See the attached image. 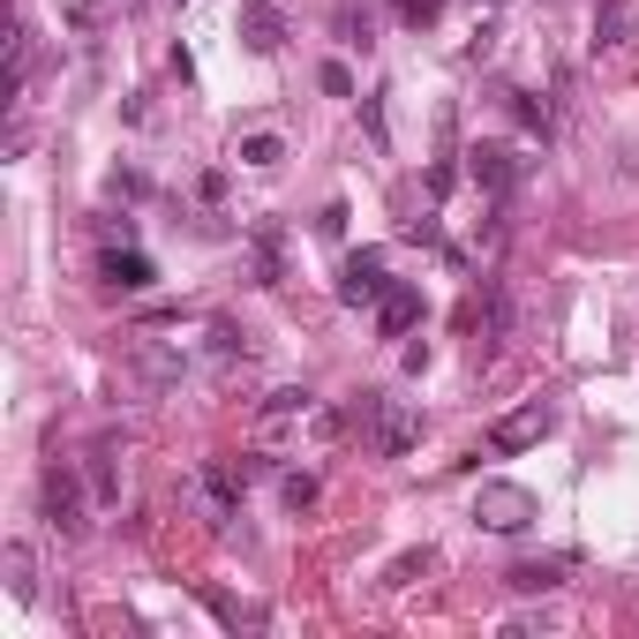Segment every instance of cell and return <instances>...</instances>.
Wrapping results in <instances>:
<instances>
[{
	"label": "cell",
	"instance_id": "e0dca14e",
	"mask_svg": "<svg viewBox=\"0 0 639 639\" xmlns=\"http://www.w3.org/2000/svg\"><path fill=\"white\" fill-rule=\"evenodd\" d=\"M143 377L151 383H181V354H173V346H143Z\"/></svg>",
	"mask_w": 639,
	"mask_h": 639
},
{
	"label": "cell",
	"instance_id": "ac0fdd59",
	"mask_svg": "<svg viewBox=\"0 0 639 639\" xmlns=\"http://www.w3.org/2000/svg\"><path fill=\"white\" fill-rule=\"evenodd\" d=\"M279 497H286V511H308V505H316V474H286Z\"/></svg>",
	"mask_w": 639,
	"mask_h": 639
},
{
	"label": "cell",
	"instance_id": "44dd1931",
	"mask_svg": "<svg viewBox=\"0 0 639 639\" xmlns=\"http://www.w3.org/2000/svg\"><path fill=\"white\" fill-rule=\"evenodd\" d=\"M414 572H429V550L399 556V564H391V587H414Z\"/></svg>",
	"mask_w": 639,
	"mask_h": 639
},
{
	"label": "cell",
	"instance_id": "ffe728a7",
	"mask_svg": "<svg viewBox=\"0 0 639 639\" xmlns=\"http://www.w3.org/2000/svg\"><path fill=\"white\" fill-rule=\"evenodd\" d=\"M436 15H444V0H399V23H407V31H429Z\"/></svg>",
	"mask_w": 639,
	"mask_h": 639
},
{
	"label": "cell",
	"instance_id": "8fae6325",
	"mask_svg": "<svg viewBox=\"0 0 639 639\" xmlns=\"http://www.w3.org/2000/svg\"><path fill=\"white\" fill-rule=\"evenodd\" d=\"M505 587L511 595H550V587H564V564H511Z\"/></svg>",
	"mask_w": 639,
	"mask_h": 639
},
{
	"label": "cell",
	"instance_id": "7a4b0ae2",
	"mask_svg": "<svg viewBox=\"0 0 639 639\" xmlns=\"http://www.w3.org/2000/svg\"><path fill=\"white\" fill-rule=\"evenodd\" d=\"M534 519H542V497H534V489H519V481H481L474 527H489V534H527Z\"/></svg>",
	"mask_w": 639,
	"mask_h": 639
},
{
	"label": "cell",
	"instance_id": "5b68a950",
	"mask_svg": "<svg viewBox=\"0 0 639 639\" xmlns=\"http://www.w3.org/2000/svg\"><path fill=\"white\" fill-rule=\"evenodd\" d=\"M332 294H339L346 308H377V301L391 294V271H383V256H377V249L346 256V263H339V286H332Z\"/></svg>",
	"mask_w": 639,
	"mask_h": 639
},
{
	"label": "cell",
	"instance_id": "5bb4252c",
	"mask_svg": "<svg viewBox=\"0 0 639 639\" xmlns=\"http://www.w3.org/2000/svg\"><path fill=\"white\" fill-rule=\"evenodd\" d=\"M511 98V113H519V128H527V136H542V143H550V106H542V98H534V90H505Z\"/></svg>",
	"mask_w": 639,
	"mask_h": 639
},
{
	"label": "cell",
	"instance_id": "ba28073f",
	"mask_svg": "<svg viewBox=\"0 0 639 639\" xmlns=\"http://www.w3.org/2000/svg\"><path fill=\"white\" fill-rule=\"evenodd\" d=\"M98 279L121 286V294H143V286L159 279V263H151L143 249H106V256H98Z\"/></svg>",
	"mask_w": 639,
	"mask_h": 639
},
{
	"label": "cell",
	"instance_id": "4fadbf2b",
	"mask_svg": "<svg viewBox=\"0 0 639 639\" xmlns=\"http://www.w3.org/2000/svg\"><path fill=\"white\" fill-rule=\"evenodd\" d=\"M625 39H632V8L602 0V8H595V45H625Z\"/></svg>",
	"mask_w": 639,
	"mask_h": 639
},
{
	"label": "cell",
	"instance_id": "277c9868",
	"mask_svg": "<svg viewBox=\"0 0 639 639\" xmlns=\"http://www.w3.org/2000/svg\"><path fill=\"white\" fill-rule=\"evenodd\" d=\"M519 173H527V166H519L511 143H497V136H489V143H467V181H474V188H489L497 204L519 188Z\"/></svg>",
	"mask_w": 639,
	"mask_h": 639
},
{
	"label": "cell",
	"instance_id": "d6986e66",
	"mask_svg": "<svg viewBox=\"0 0 639 639\" xmlns=\"http://www.w3.org/2000/svg\"><path fill=\"white\" fill-rule=\"evenodd\" d=\"M316 84H324V98H354V68H346V61H324Z\"/></svg>",
	"mask_w": 639,
	"mask_h": 639
},
{
	"label": "cell",
	"instance_id": "9c48e42d",
	"mask_svg": "<svg viewBox=\"0 0 639 639\" xmlns=\"http://www.w3.org/2000/svg\"><path fill=\"white\" fill-rule=\"evenodd\" d=\"M241 45H249V53H279V45H286V23L271 15V0H249V8H241Z\"/></svg>",
	"mask_w": 639,
	"mask_h": 639
},
{
	"label": "cell",
	"instance_id": "30bf717a",
	"mask_svg": "<svg viewBox=\"0 0 639 639\" xmlns=\"http://www.w3.org/2000/svg\"><path fill=\"white\" fill-rule=\"evenodd\" d=\"M301 414H308V391H301V383H286V391H271V399H263V407H256V429H263V436H271V429L301 422Z\"/></svg>",
	"mask_w": 639,
	"mask_h": 639
},
{
	"label": "cell",
	"instance_id": "7c38bea8",
	"mask_svg": "<svg viewBox=\"0 0 639 639\" xmlns=\"http://www.w3.org/2000/svg\"><path fill=\"white\" fill-rule=\"evenodd\" d=\"M279 159H286V143H279V136H271V128H256V136H241V166L271 173V166H279Z\"/></svg>",
	"mask_w": 639,
	"mask_h": 639
},
{
	"label": "cell",
	"instance_id": "7402d4cb",
	"mask_svg": "<svg viewBox=\"0 0 639 639\" xmlns=\"http://www.w3.org/2000/svg\"><path fill=\"white\" fill-rule=\"evenodd\" d=\"M474 8H481V0H474Z\"/></svg>",
	"mask_w": 639,
	"mask_h": 639
},
{
	"label": "cell",
	"instance_id": "6da1fadb",
	"mask_svg": "<svg viewBox=\"0 0 639 639\" xmlns=\"http://www.w3.org/2000/svg\"><path fill=\"white\" fill-rule=\"evenodd\" d=\"M354 429L369 436V452H377V459H407V452H414V436H422V414H414V407H399V399H383V391H361Z\"/></svg>",
	"mask_w": 639,
	"mask_h": 639
},
{
	"label": "cell",
	"instance_id": "3957f363",
	"mask_svg": "<svg viewBox=\"0 0 639 639\" xmlns=\"http://www.w3.org/2000/svg\"><path fill=\"white\" fill-rule=\"evenodd\" d=\"M556 429V407L550 399H527V407H511L505 422L489 429V459H511V452H534L542 436Z\"/></svg>",
	"mask_w": 639,
	"mask_h": 639
},
{
	"label": "cell",
	"instance_id": "9a60e30c",
	"mask_svg": "<svg viewBox=\"0 0 639 639\" xmlns=\"http://www.w3.org/2000/svg\"><path fill=\"white\" fill-rule=\"evenodd\" d=\"M8 587H15V602L39 595V564H31V550H23V542H8Z\"/></svg>",
	"mask_w": 639,
	"mask_h": 639
},
{
	"label": "cell",
	"instance_id": "8992f818",
	"mask_svg": "<svg viewBox=\"0 0 639 639\" xmlns=\"http://www.w3.org/2000/svg\"><path fill=\"white\" fill-rule=\"evenodd\" d=\"M45 519H53V534H84V489H76V474H45Z\"/></svg>",
	"mask_w": 639,
	"mask_h": 639
},
{
	"label": "cell",
	"instance_id": "52a82bcc",
	"mask_svg": "<svg viewBox=\"0 0 639 639\" xmlns=\"http://www.w3.org/2000/svg\"><path fill=\"white\" fill-rule=\"evenodd\" d=\"M422 324V286H407V279H391V294L377 301V332L383 339H407Z\"/></svg>",
	"mask_w": 639,
	"mask_h": 639
},
{
	"label": "cell",
	"instance_id": "2e32d148",
	"mask_svg": "<svg viewBox=\"0 0 639 639\" xmlns=\"http://www.w3.org/2000/svg\"><path fill=\"white\" fill-rule=\"evenodd\" d=\"M241 339H249L241 324H226V316H218V324H212V361H218V369H226L234 354H249V346H241Z\"/></svg>",
	"mask_w": 639,
	"mask_h": 639
}]
</instances>
